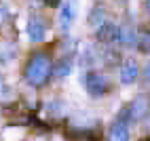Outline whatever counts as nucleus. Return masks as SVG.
I'll return each mask as SVG.
<instances>
[{"label":"nucleus","instance_id":"5","mask_svg":"<svg viewBox=\"0 0 150 141\" xmlns=\"http://www.w3.org/2000/svg\"><path fill=\"white\" fill-rule=\"evenodd\" d=\"M131 139V124L123 118H116L108 128V141H129Z\"/></svg>","mask_w":150,"mask_h":141},{"label":"nucleus","instance_id":"9","mask_svg":"<svg viewBox=\"0 0 150 141\" xmlns=\"http://www.w3.org/2000/svg\"><path fill=\"white\" fill-rule=\"evenodd\" d=\"M104 23H106V8L104 6H93L91 15H89V25L93 29H99Z\"/></svg>","mask_w":150,"mask_h":141},{"label":"nucleus","instance_id":"12","mask_svg":"<svg viewBox=\"0 0 150 141\" xmlns=\"http://www.w3.org/2000/svg\"><path fill=\"white\" fill-rule=\"evenodd\" d=\"M11 57H13V48L6 51V44H2V46H0V61H8Z\"/></svg>","mask_w":150,"mask_h":141},{"label":"nucleus","instance_id":"17","mask_svg":"<svg viewBox=\"0 0 150 141\" xmlns=\"http://www.w3.org/2000/svg\"><path fill=\"white\" fill-rule=\"evenodd\" d=\"M146 11H150V0H146Z\"/></svg>","mask_w":150,"mask_h":141},{"label":"nucleus","instance_id":"1","mask_svg":"<svg viewBox=\"0 0 150 141\" xmlns=\"http://www.w3.org/2000/svg\"><path fill=\"white\" fill-rule=\"evenodd\" d=\"M53 72V61H51V55L45 53V51H36L34 55H30L25 69H23V78L30 86L34 88H40L47 84V80L51 78Z\"/></svg>","mask_w":150,"mask_h":141},{"label":"nucleus","instance_id":"18","mask_svg":"<svg viewBox=\"0 0 150 141\" xmlns=\"http://www.w3.org/2000/svg\"><path fill=\"white\" fill-rule=\"evenodd\" d=\"M139 141H150V137H146V139H139Z\"/></svg>","mask_w":150,"mask_h":141},{"label":"nucleus","instance_id":"16","mask_svg":"<svg viewBox=\"0 0 150 141\" xmlns=\"http://www.w3.org/2000/svg\"><path fill=\"white\" fill-rule=\"evenodd\" d=\"M144 122H146V128H148V130H150V116H148V118H146V120H144Z\"/></svg>","mask_w":150,"mask_h":141},{"label":"nucleus","instance_id":"8","mask_svg":"<svg viewBox=\"0 0 150 141\" xmlns=\"http://www.w3.org/2000/svg\"><path fill=\"white\" fill-rule=\"evenodd\" d=\"M74 19H76V2L68 0L62 6V13H59V27H62V32H68Z\"/></svg>","mask_w":150,"mask_h":141},{"label":"nucleus","instance_id":"2","mask_svg":"<svg viewBox=\"0 0 150 141\" xmlns=\"http://www.w3.org/2000/svg\"><path fill=\"white\" fill-rule=\"evenodd\" d=\"M83 84H85V90L91 97H104L108 90H110V80L106 74L102 72H95V69H91V72H87L85 78H83Z\"/></svg>","mask_w":150,"mask_h":141},{"label":"nucleus","instance_id":"14","mask_svg":"<svg viewBox=\"0 0 150 141\" xmlns=\"http://www.w3.org/2000/svg\"><path fill=\"white\" fill-rule=\"evenodd\" d=\"M8 93V88H6V84H4V80H2V76H0V99H2L4 95Z\"/></svg>","mask_w":150,"mask_h":141},{"label":"nucleus","instance_id":"4","mask_svg":"<svg viewBox=\"0 0 150 141\" xmlns=\"http://www.w3.org/2000/svg\"><path fill=\"white\" fill-rule=\"evenodd\" d=\"M118 78H121V84H125V86L137 82V78H139V63H137L135 57L123 59L121 69H118Z\"/></svg>","mask_w":150,"mask_h":141},{"label":"nucleus","instance_id":"6","mask_svg":"<svg viewBox=\"0 0 150 141\" xmlns=\"http://www.w3.org/2000/svg\"><path fill=\"white\" fill-rule=\"evenodd\" d=\"M28 36L32 42H42L47 38V21L40 15H32L28 19Z\"/></svg>","mask_w":150,"mask_h":141},{"label":"nucleus","instance_id":"15","mask_svg":"<svg viewBox=\"0 0 150 141\" xmlns=\"http://www.w3.org/2000/svg\"><path fill=\"white\" fill-rule=\"evenodd\" d=\"M42 2H45L47 6H51V8H55V6H59V2H62V0H42Z\"/></svg>","mask_w":150,"mask_h":141},{"label":"nucleus","instance_id":"19","mask_svg":"<svg viewBox=\"0 0 150 141\" xmlns=\"http://www.w3.org/2000/svg\"><path fill=\"white\" fill-rule=\"evenodd\" d=\"M116 2H129V0H116Z\"/></svg>","mask_w":150,"mask_h":141},{"label":"nucleus","instance_id":"3","mask_svg":"<svg viewBox=\"0 0 150 141\" xmlns=\"http://www.w3.org/2000/svg\"><path fill=\"white\" fill-rule=\"evenodd\" d=\"M125 107H127V112H129L131 122H144V120L150 116V97L146 93H139Z\"/></svg>","mask_w":150,"mask_h":141},{"label":"nucleus","instance_id":"10","mask_svg":"<svg viewBox=\"0 0 150 141\" xmlns=\"http://www.w3.org/2000/svg\"><path fill=\"white\" fill-rule=\"evenodd\" d=\"M70 72H72V59H62V61H57V63H53V72H51V76H55V78H66Z\"/></svg>","mask_w":150,"mask_h":141},{"label":"nucleus","instance_id":"11","mask_svg":"<svg viewBox=\"0 0 150 141\" xmlns=\"http://www.w3.org/2000/svg\"><path fill=\"white\" fill-rule=\"evenodd\" d=\"M137 48L142 53H148L150 55V25L137 29Z\"/></svg>","mask_w":150,"mask_h":141},{"label":"nucleus","instance_id":"7","mask_svg":"<svg viewBox=\"0 0 150 141\" xmlns=\"http://www.w3.org/2000/svg\"><path fill=\"white\" fill-rule=\"evenodd\" d=\"M118 44L133 48L137 46V27L131 23H121L118 25Z\"/></svg>","mask_w":150,"mask_h":141},{"label":"nucleus","instance_id":"13","mask_svg":"<svg viewBox=\"0 0 150 141\" xmlns=\"http://www.w3.org/2000/svg\"><path fill=\"white\" fill-rule=\"evenodd\" d=\"M142 74H144V80H146V82L150 84V61L144 65V72H142Z\"/></svg>","mask_w":150,"mask_h":141}]
</instances>
